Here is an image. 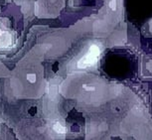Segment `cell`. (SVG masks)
Wrapping results in <instances>:
<instances>
[{"instance_id":"cell-6","label":"cell","mask_w":152,"mask_h":140,"mask_svg":"<svg viewBox=\"0 0 152 140\" xmlns=\"http://www.w3.org/2000/svg\"><path fill=\"white\" fill-rule=\"evenodd\" d=\"M83 88L88 91H94L96 90V88L94 87H91V85H83Z\"/></svg>"},{"instance_id":"cell-2","label":"cell","mask_w":152,"mask_h":140,"mask_svg":"<svg viewBox=\"0 0 152 140\" xmlns=\"http://www.w3.org/2000/svg\"><path fill=\"white\" fill-rule=\"evenodd\" d=\"M14 43L13 34L2 27L0 22V48H10Z\"/></svg>"},{"instance_id":"cell-7","label":"cell","mask_w":152,"mask_h":140,"mask_svg":"<svg viewBox=\"0 0 152 140\" xmlns=\"http://www.w3.org/2000/svg\"><path fill=\"white\" fill-rule=\"evenodd\" d=\"M148 27H149V31H150V33L152 34V19L148 23Z\"/></svg>"},{"instance_id":"cell-3","label":"cell","mask_w":152,"mask_h":140,"mask_svg":"<svg viewBox=\"0 0 152 140\" xmlns=\"http://www.w3.org/2000/svg\"><path fill=\"white\" fill-rule=\"evenodd\" d=\"M53 129L57 134H59V135H65V134L67 133V128H66L61 122H55L53 125Z\"/></svg>"},{"instance_id":"cell-1","label":"cell","mask_w":152,"mask_h":140,"mask_svg":"<svg viewBox=\"0 0 152 140\" xmlns=\"http://www.w3.org/2000/svg\"><path fill=\"white\" fill-rule=\"evenodd\" d=\"M102 53V50L97 45L93 44L88 48V52L79 60L78 62V68L79 69H87L90 67H93L99 61V58Z\"/></svg>"},{"instance_id":"cell-4","label":"cell","mask_w":152,"mask_h":140,"mask_svg":"<svg viewBox=\"0 0 152 140\" xmlns=\"http://www.w3.org/2000/svg\"><path fill=\"white\" fill-rule=\"evenodd\" d=\"M27 79H28V82H31V84H34V82L37 81V77L35 74H28Z\"/></svg>"},{"instance_id":"cell-5","label":"cell","mask_w":152,"mask_h":140,"mask_svg":"<svg viewBox=\"0 0 152 140\" xmlns=\"http://www.w3.org/2000/svg\"><path fill=\"white\" fill-rule=\"evenodd\" d=\"M108 7H110L113 11H115L117 9V1L116 0H110V3H108Z\"/></svg>"}]
</instances>
